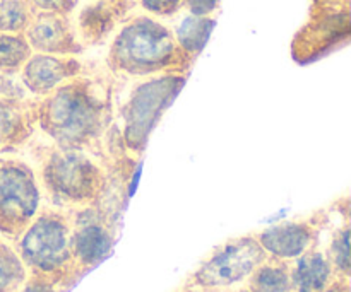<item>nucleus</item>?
Listing matches in <instances>:
<instances>
[{
	"label": "nucleus",
	"mask_w": 351,
	"mask_h": 292,
	"mask_svg": "<svg viewBox=\"0 0 351 292\" xmlns=\"http://www.w3.org/2000/svg\"><path fill=\"white\" fill-rule=\"evenodd\" d=\"M321 292H341V291L336 289V287H331V289H322Z\"/></svg>",
	"instance_id": "25"
},
{
	"label": "nucleus",
	"mask_w": 351,
	"mask_h": 292,
	"mask_svg": "<svg viewBox=\"0 0 351 292\" xmlns=\"http://www.w3.org/2000/svg\"><path fill=\"white\" fill-rule=\"evenodd\" d=\"M259 245L276 258H298L312 243V228L304 222H287L266 229L259 236Z\"/></svg>",
	"instance_id": "12"
},
{
	"label": "nucleus",
	"mask_w": 351,
	"mask_h": 292,
	"mask_svg": "<svg viewBox=\"0 0 351 292\" xmlns=\"http://www.w3.org/2000/svg\"><path fill=\"white\" fill-rule=\"evenodd\" d=\"M266 260V252L254 238L228 243L215 253L195 274V282L202 287H225L252 276Z\"/></svg>",
	"instance_id": "7"
},
{
	"label": "nucleus",
	"mask_w": 351,
	"mask_h": 292,
	"mask_svg": "<svg viewBox=\"0 0 351 292\" xmlns=\"http://www.w3.org/2000/svg\"><path fill=\"white\" fill-rule=\"evenodd\" d=\"M113 24H115V17H113L112 7L106 5L103 0H98L82 9L79 14V41L98 43L112 31Z\"/></svg>",
	"instance_id": "15"
},
{
	"label": "nucleus",
	"mask_w": 351,
	"mask_h": 292,
	"mask_svg": "<svg viewBox=\"0 0 351 292\" xmlns=\"http://www.w3.org/2000/svg\"><path fill=\"white\" fill-rule=\"evenodd\" d=\"M218 5L219 0H184V7L189 10V14H194V16L211 17Z\"/></svg>",
	"instance_id": "23"
},
{
	"label": "nucleus",
	"mask_w": 351,
	"mask_h": 292,
	"mask_svg": "<svg viewBox=\"0 0 351 292\" xmlns=\"http://www.w3.org/2000/svg\"><path fill=\"white\" fill-rule=\"evenodd\" d=\"M24 265L19 255L0 243V292H12L23 284Z\"/></svg>",
	"instance_id": "19"
},
{
	"label": "nucleus",
	"mask_w": 351,
	"mask_h": 292,
	"mask_svg": "<svg viewBox=\"0 0 351 292\" xmlns=\"http://www.w3.org/2000/svg\"><path fill=\"white\" fill-rule=\"evenodd\" d=\"M139 2L144 10L154 14V16L163 17L171 16L184 5V0H139Z\"/></svg>",
	"instance_id": "22"
},
{
	"label": "nucleus",
	"mask_w": 351,
	"mask_h": 292,
	"mask_svg": "<svg viewBox=\"0 0 351 292\" xmlns=\"http://www.w3.org/2000/svg\"><path fill=\"white\" fill-rule=\"evenodd\" d=\"M96 154L72 147L51 146L40 157L43 187L62 204H89L101 195L106 173Z\"/></svg>",
	"instance_id": "4"
},
{
	"label": "nucleus",
	"mask_w": 351,
	"mask_h": 292,
	"mask_svg": "<svg viewBox=\"0 0 351 292\" xmlns=\"http://www.w3.org/2000/svg\"><path fill=\"white\" fill-rule=\"evenodd\" d=\"M81 74V64L75 57L64 55L31 53L17 72L26 91L34 99H41Z\"/></svg>",
	"instance_id": "8"
},
{
	"label": "nucleus",
	"mask_w": 351,
	"mask_h": 292,
	"mask_svg": "<svg viewBox=\"0 0 351 292\" xmlns=\"http://www.w3.org/2000/svg\"><path fill=\"white\" fill-rule=\"evenodd\" d=\"M19 258L40 272H55L71 262V231L55 214H41L21 233Z\"/></svg>",
	"instance_id": "6"
},
{
	"label": "nucleus",
	"mask_w": 351,
	"mask_h": 292,
	"mask_svg": "<svg viewBox=\"0 0 351 292\" xmlns=\"http://www.w3.org/2000/svg\"><path fill=\"white\" fill-rule=\"evenodd\" d=\"M110 70L127 77L185 74L189 58L178 48L173 31L153 17L141 16L122 26L110 44Z\"/></svg>",
	"instance_id": "2"
},
{
	"label": "nucleus",
	"mask_w": 351,
	"mask_h": 292,
	"mask_svg": "<svg viewBox=\"0 0 351 292\" xmlns=\"http://www.w3.org/2000/svg\"><path fill=\"white\" fill-rule=\"evenodd\" d=\"M23 292H53V289H51L50 284L45 282V280H33V282L24 286Z\"/></svg>",
	"instance_id": "24"
},
{
	"label": "nucleus",
	"mask_w": 351,
	"mask_h": 292,
	"mask_svg": "<svg viewBox=\"0 0 351 292\" xmlns=\"http://www.w3.org/2000/svg\"><path fill=\"white\" fill-rule=\"evenodd\" d=\"M33 12H51L69 16L77 5V0H27Z\"/></svg>",
	"instance_id": "21"
},
{
	"label": "nucleus",
	"mask_w": 351,
	"mask_h": 292,
	"mask_svg": "<svg viewBox=\"0 0 351 292\" xmlns=\"http://www.w3.org/2000/svg\"><path fill=\"white\" fill-rule=\"evenodd\" d=\"M331 260L338 270H341L343 274H348L350 270V229L345 228L343 231H339L338 235L332 239L331 250Z\"/></svg>",
	"instance_id": "20"
},
{
	"label": "nucleus",
	"mask_w": 351,
	"mask_h": 292,
	"mask_svg": "<svg viewBox=\"0 0 351 292\" xmlns=\"http://www.w3.org/2000/svg\"><path fill=\"white\" fill-rule=\"evenodd\" d=\"M24 38L34 53L75 57L82 44L67 16L51 12H34L24 29Z\"/></svg>",
	"instance_id": "9"
},
{
	"label": "nucleus",
	"mask_w": 351,
	"mask_h": 292,
	"mask_svg": "<svg viewBox=\"0 0 351 292\" xmlns=\"http://www.w3.org/2000/svg\"><path fill=\"white\" fill-rule=\"evenodd\" d=\"M112 91L79 74L36 103V127L55 146L103 152L112 130Z\"/></svg>",
	"instance_id": "1"
},
{
	"label": "nucleus",
	"mask_w": 351,
	"mask_h": 292,
	"mask_svg": "<svg viewBox=\"0 0 351 292\" xmlns=\"http://www.w3.org/2000/svg\"><path fill=\"white\" fill-rule=\"evenodd\" d=\"M290 279L291 287L297 292H321L331 279V262L319 252L304 253L290 274Z\"/></svg>",
	"instance_id": "13"
},
{
	"label": "nucleus",
	"mask_w": 351,
	"mask_h": 292,
	"mask_svg": "<svg viewBox=\"0 0 351 292\" xmlns=\"http://www.w3.org/2000/svg\"><path fill=\"white\" fill-rule=\"evenodd\" d=\"M250 292H290L291 279L287 267L281 263H261L252 272Z\"/></svg>",
	"instance_id": "17"
},
{
	"label": "nucleus",
	"mask_w": 351,
	"mask_h": 292,
	"mask_svg": "<svg viewBox=\"0 0 351 292\" xmlns=\"http://www.w3.org/2000/svg\"><path fill=\"white\" fill-rule=\"evenodd\" d=\"M112 243L106 226L89 209L79 215L77 228L71 235V255L82 265H95L108 255Z\"/></svg>",
	"instance_id": "10"
},
{
	"label": "nucleus",
	"mask_w": 351,
	"mask_h": 292,
	"mask_svg": "<svg viewBox=\"0 0 351 292\" xmlns=\"http://www.w3.org/2000/svg\"><path fill=\"white\" fill-rule=\"evenodd\" d=\"M213 27H215V19L209 16L187 14L185 17H182L180 23L175 27L173 36L180 51L189 60H194L204 50L213 33Z\"/></svg>",
	"instance_id": "14"
},
{
	"label": "nucleus",
	"mask_w": 351,
	"mask_h": 292,
	"mask_svg": "<svg viewBox=\"0 0 351 292\" xmlns=\"http://www.w3.org/2000/svg\"><path fill=\"white\" fill-rule=\"evenodd\" d=\"M38 99H10L0 96V150L26 142L36 129Z\"/></svg>",
	"instance_id": "11"
},
{
	"label": "nucleus",
	"mask_w": 351,
	"mask_h": 292,
	"mask_svg": "<svg viewBox=\"0 0 351 292\" xmlns=\"http://www.w3.org/2000/svg\"><path fill=\"white\" fill-rule=\"evenodd\" d=\"M34 171L17 159H0V231L21 235L40 207Z\"/></svg>",
	"instance_id": "5"
},
{
	"label": "nucleus",
	"mask_w": 351,
	"mask_h": 292,
	"mask_svg": "<svg viewBox=\"0 0 351 292\" xmlns=\"http://www.w3.org/2000/svg\"><path fill=\"white\" fill-rule=\"evenodd\" d=\"M187 74H158L144 77L130 89L120 106L119 137L129 156H141L151 133L184 88Z\"/></svg>",
	"instance_id": "3"
},
{
	"label": "nucleus",
	"mask_w": 351,
	"mask_h": 292,
	"mask_svg": "<svg viewBox=\"0 0 351 292\" xmlns=\"http://www.w3.org/2000/svg\"><path fill=\"white\" fill-rule=\"evenodd\" d=\"M33 14L27 0H0V33H24Z\"/></svg>",
	"instance_id": "18"
},
{
	"label": "nucleus",
	"mask_w": 351,
	"mask_h": 292,
	"mask_svg": "<svg viewBox=\"0 0 351 292\" xmlns=\"http://www.w3.org/2000/svg\"><path fill=\"white\" fill-rule=\"evenodd\" d=\"M29 43L23 33H0V72L2 74H17L24 62L31 57Z\"/></svg>",
	"instance_id": "16"
}]
</instances>
